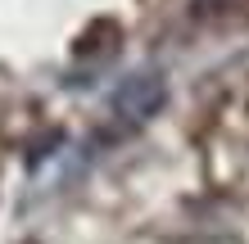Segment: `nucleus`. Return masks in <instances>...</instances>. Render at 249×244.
<instances>
[{
    "mask_svg": "<svg viewBox=\"0 0 249 244\" xmlns=\"http://www.w3.org/2000/svg\"><path fill=\"white\" fill-rule=\"evenodd\" d=\"M168 99V86H163V73H154V68H141V73H131L118 81V91L109 95V113L127 127H141L150 122L159 109H163Z\"/></svg>",
    "mask_w": 249,
    "mask_h": 244,
    "instance_id": "obj_1",
    "label": "nucleus"
}]
</instances>
